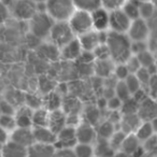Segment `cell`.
<instances>
[{"mask_svg": "<svg viewBox=\"0 0 157 157\" xmlns=\"http://www.w3.org/2000/svg\"><path fill=\"white\" fill-rule=\"evenodd\" d=\"M110 58L114 63H124L131 56V40L126 33L110 31L105 42Z\"/></svg>", "mask_w": 157, "mask_h": 157, "instance_id": "6da1fadb", "label": "cell"}, {"mask_svg": "<svg viewBox=\"0 0 157 157\" xmlns=\"http://www.w3.org/2000/svg\"><path fill=\"white\" fill-rule=\"evenodd\" d=\"M27 23L30 35L39 40H43L48 38L55 21L46 12H37Z\"/></svg>", "mask_w": 157, "mask_h": 157, "instance_id": "7a4b0ae2", "label": "cell"}, {"mask_svg": "<svg viewBox=\"0 0 157 157\" xmlns=\"http://www.w3.org/2000/svg\"><path fill=\"white\" fill-rule=\"evenodd\" d=\"M75 11L72 0H46L45 12L55 22H67Z\"/></svg>", "mask_w": 157, "mask_h": 157, "instance_id": "3957f363", "label": "cell"}, {"mask_svg": "<svg viewBox=\"0 0 157 157\" xmlns=\"http://www.w3.org/2000/svg\"><path fill=\"white\" fill-rule=\"evenodd\" d=\"M70 28L72 29L75 37L83 35L87 31L93 29L92 16L90 12L83 11V10L75 9V11L72 13L70 18L67 21Z\"/></svg>", "mask_w": 157, "mask_h": 157, "instance_id": "277c9868", "label": "cell"}, {"mask_svg": "<svg viewBox=\"0 0 157 157\" xmlns=\"http://www.w3.org/2000/svg\"><path fill=\"white\" fill-rule=\"evenodd\" d=\"M74 38L75 35L70 28L68 22H55L48 35L51 43L56 45L58 48H63L65 44H67Z\"/></svg>", "mask_w": 157, "mask_h": 157, "instance_id": "5b68a950", "label": "cell"}, {"mask_svg": "<svg viewBox=\"0 0 157 157\" xmlns=\"http://www.w3.org/2000/svg\"><path fill=\"white\" fill-rule=\"evenodd\" d=\"M37 12V5L30 0H14L10 6L11 16L20 22H28Z\"/></svg>", "mask_w": 157, "mask_h": 157, "instance_id": "8992f818", "label": "cell"}, {"mask_svg": "<svg viewBox=\"0 0 157 157\" xmlns=\"http://www.w3.org/2000/svg\"><path fill=\"white\" fill-rule=\"evenodd\" d=\"M130 18L124 13L122 9H116L110 11L109 30L113 33H126L130 26Z\"/></svg>", "mask_w": 157, "mask_h": 157, "instance_id": "52a82bcc", "label": "cell"}, {"mask_svg": "<svg viewBox=\"0 0 157 157\" xmlns=\"http://www.w3.org/2000/svg\"><path fill=\"white\" fill-rule=\"evenodd\" d=\"M78 143L75 127L65 126L61 130L56 133L54 146L56 150L60 148H73Z\"/></svg>", "mask_w": 157, "mask_h": 157, "instance_id": "ba28073f", "label": "cell"}, {"mask_svg": "<svg viewBox=\"0 0 157 157\" xmlns=\"http://www.w3.org/2000/svg\"><path fill=\"white\" fill-rule=\"evenodd\" d=\"M126 35L131 41H146L150 36V27L147 22L141 17L131 21Z\"/></svg>", "mask_w": 157, "mask_h": 157, "instance_id": "9c48e42d", "label": "cell"}, {"mask_svg": "<svg viewBox=\"0 0 157 157\" xmlns=\"http://www.w3.org/2000/svg\"><path fill=\"white\" fill-rule=\"evenodd\" d=\"M78 143L94 144L97 140L96 127L88 123L81 122L75 127Z\"/></svg>", "mask_w": 157, "mask_h": 157, "instance_id": "30bf717a", "label": "cell"}, {"mask_svg": "<svg viewBox=\"0 0 157 157\" xmlns=\"http://www.w3.org/2000/svg\"><path fill=\"white\" fill-rule=\"evenodd\" d=\"M137 114L142 122H150L157 116V101L153 97H147L139 103Z\"/></svg>", "mask_w": 157, "mask_h": 157, "instance_id": "8fae6325", "label": "cell"}, {"mask_svg": "<svg viewBox=\"0 0 157 157\" xmlns=\"http://www.w3.org/2000/svg\"><path fill=\"white\" fill-rule=\"evenodd\" d=\"M93 23V29L97 31L109 30V18L110 11H108L105 8L98 7L90 12Z\"/></svg>", "mask_w": 157, "mask_h": 157, "instance_id": "7c38bea8", "label": "cell"}, {"mask_svg": "<svg viewBox=\"0 0 157 157\" xmlns=\"http://www.w3.org/2000/svg\"><path fill=\"white\" fill-rule=\"evenodd\" d=\"M82 52L83 50L81 48V44L75 37L67 44H65L63 48H59V57L66 61H76Z\"/></svg>", "mask_w": 157, "mask_h": 157, "instance_id": "4fadbf2b", "label": "cell"}, {"mask_svg": "<svg viewBox=\"0 0 157 157\" xmlns=\"http://www.w3.org/2000/svg\"><path fill=\"white\" fill-rule=\"evenodd\" d=\"M2 157H27L28 156V147L18 144L12 140H8L0 147Z\"/></svg>", "mask_w": 157, "mask_h": 157, "instance_id": "5bb4252c", "label": "cell"}, {"mask_svg": "<svg viewBox=\"0 0 157 157\" xmlns=\"http://www.w3.org/2000/svg\"><path fill=\"white\" fill-rule=\"evenodd\" d=\"M33 110L27 107L26 105H22L16 108L15 114H14L16 127L33 128Z\"/></svg>", "mask_w": 157, "mask_h": 157, "instance_id": "9a60e30c", "label": "cell"}, {"mask_svg": "<svg viewBox=\"0 0 157 157\" xmlns=\"http://www.w3.org/2000/svg\"><path fill=\"white\" fill-rule=\"evenodd\" d=\"M10 140L16 142L18 144H22V145L26 146V147H29L35 142L33 128L16 127L13 131L10 132Z\"/></svg>", "mask_w": 157, "mask_h": 157, "instance_id": "2e32d148", "label": "cell"}, {"mask_svg": "<svg viewBox=\"0 0 157 157\" xmlns=\"http://www.w3.org/2000/svg\"><path fill=\"white\" fill-rule=\"evenodd\" d=\"M142 123L141 118L139 117L137 113L131 114H122V120L118 125V129L124 131L126 135L135 133L139 125Z\"/></svg>", "mask_w": 157, "mask_h": 157, "instance_id": "e0dca14e", "label": "cell"}, {"mask_svg": "<svg viewBox=\"0 0 157 157\" xmlns=\"http://www.w3.org/2000/svg\"><path fill=\"white\" fill-rule=\"evenodd\" d=\"M67 114L63 112V109H57L54 111H50L48 114V127L51 128L55 133L67 126Z\"/></svg>", "mask_w": 157, "mask_h": 157, "instance_id": "ac0fdd59", "label": "cell"}, {"mask_svg": "<svg viewBox=\"0 0 157 157\" xmlns=\"http://www.w3.org/2000/svg\"><path fill=\"white\" fill-rule=\"evenodd\" d=\"M33 133L35 142L43 144H52L54 145L56 140V133L48 128V126L43 127H33Z\"/></svg>", "mask_w": 157, "mask_h": 157, "instance_id": "d6986e66", "label": "cell"}, {"mask_svg": "<svg viewBox=\"0 0 157 157\" xmlns=\"http://www.w3.org/2000/svg\"><path fill=\"white\" fill-rule=\"evenodd\" d=\"M56 148L52 144H43L33 142L28 147L27 157H54Z\"/></svg>", "mask_w": 157, "mask_h": 157, "instance_id": "ffe728a7", "label": "cell"}, {"mask_svg": "<svg viewBox=\"0 0 157 157\" xmlns=\"http://www.w3.org/2000/svg\"><path fill=\"white\" fill-rule=\"evenodd\" d=\"M81 44V48L83 51H87V52H93L97 46L100 44L99 42V37H98V31L97 30H92L87 31V33H83V35L76 37Z\"/></svg>", "mask_w": 157, "mask_h": 157, "instance_id": "44dd1931", "label": "cell"}, {"mask_svg": "<svg viewBox=\"0 0 157 157\" xmlns=\"http://www.w3.org/2000/svg\"><path fill=\"white\" fill-rule=\"evenodd\" d=\"M115 63L111 59H105V60H95L93 65V71L97 76L102 78H108L113 75V70Z\"/></svg>", "mask_w": 157, "mask_h": 157, "instance_id": "7402d4cb", "label": "cell"}, {"mask_svg": "<svg viewBox=\"0 0 157 157\" xmlns=\"http://www.w3.org/2000/svg\"><path fill=\"white\" fill-rule=\"evenodd\" d=\"M61 105H63V98L56 90H51L46 93L45 96L42 98V107L45 108L48 111L61 109Z\"/></svg>", "mask_w": 157, "mask_h": 157, "instance_id": "603a6c76", "label": "cell"}, {"mask_svg": "<svg viewBox=\"0 0 157 157\" xmlns=\"http://www.w3.org/2000/svg\"><path fill=\"white\" fill-rule=\"evenodd\" d=\"M141 145H142V143L140 142V140L136 137L135 133H129V135H126V137H125V139H124V142H123L120 150L123 151L124 153H126V154H128L129 156L131 157L138 150H139Z\"/></svg>", "mask_w": 157, "mask_h": 157, "instance_id": "cb8c5ba5", "label": "cell"}, {"mask_svg": "<svg viewBox=\"0 0 157 157\" xmlns=\"http://www.w3.org/2000/svg\"><path fill=\"white\" fill-rule=\"evenodd\" d=\"M94 153L96 157H113L115 150L110 145L108 140L97 138L96 145L94 147Z\"/></svg>", "mask_w": 157, "mask_h": 157, "instance_id": "d4e9b609", "label": "cell"}, {"mask_svg": "<svg viewBox=\"0 0 157 157\" xmlns=\"http://www.w3.org/2000/svg\"><path fill=\"white\" fill-rule=\"evenodd\" d=\"M95 127H96L97 138H99V139H105V140H109L110 137H111L114 131L116 130L115 125L112 124V123L109 122L108 120L103 121V122H99Z\"/></svg>", "mask_w": 157, "mask_h": 157, "instance_id": "484cf974", "label": "cell"}, {"mask_svg": "<svg viewBox=\"0 0 157 157\" xmlns=\"http://www.w3.org/2000/svg\"><path fill=\"white\" fill-rule=\"evenodd\" d=\"M100 111L101 110L98 107H95V105L87 107L83 111V115H81L82 122L88 123V124L96 126L100 122Z\"/></svg>", "mask_w": 157, "mask_h": 157, "instance_id": "4316f807", "label": "cell"}, {"mask_svg": "<svg viewBox=\"0 0 157 157\" xmlns=\"http://www.w3.org/2000/svg\"><path fill=\"white\" fill-rule=\"evenodd\" d=\"M61 109L66 114H80L82 112V105L74 97H67L63 98Z\"/></svg>", "mask_w": 157, "mask_h": 157, "instance_id": "83f0119b", "label": "cell"}, {"mask_svg": "<svg viewBox=\"0 0 157 157\" xmlns=\"http://www.w3.org/2000/svg\"><path fill=\"white\" fill-rule=\"evenodd\" d=\"M50 111L43 107H40L33 111V127H43L48 124Z\"/></svg>", "mask_w": 157, "mask_h": 157, "instance_id": "f1b7e54d", "label": "cell"}, {"mask_svg": "<svg viewBox=\"0 0 157 157\" xmlns=\"http://www.w3.org/2000/svg\"><path fill=\"white\" fill-rule=\"evenodd\" d=\"M135 135L138 139L140 140L141 143H143L144 141H146L147 139H150L152 136L155 135L153 127L151 125V122H142L139 125V127L137 128V130L135 131Z\"/></svg>", "mask_w": 157, "mask_h": 157, "instance_id": "f546056e", "label": "cell"}, {"mask_svg": "<svg viewBox=\"0 0 157 157\" xmlns=\"http://www.w3.org/2000/svg\"><path fill=\"white\" fill-rule=\"evenodd\" d=\"M121 9L124 11V13L130 18V21L137 20L140 17V12H139V3L132 1V0H127L126 2L123 5Z\"/></svg>", "mask_w": 157, "mask_h": 157, "instance_id": "4dcf8cb0", "label": "cell"}, {"mask_svg": "<svg viewBox=\"0 0 157 157\" xmlns=\"http://www.w3.org/2000/svg\"><path fill=\"white\" fill-rule=\"evenodd\" d=\"M39 53L41 56L48 59H56L57 57H59V48L51 42L48 44L40 45Z\"/></svg>", "mask_w": 157, "mask_h": 157, "instance_id": "1f68e13d", "label": "cell"}, {"mask_svg": "<svg viewBox=\"0 0 157 157\" xmlns=\"http://www.w3.org/2000/svg\"><path fill=\"white\" fill-rule=\"evenodd\" d=\"M75 9L92 12L96 8L100 7V0H72Z\"/></svg>", "mask_w": 157, "mask_h": 157, "instance_id": "d6a6232c", "label": "cell"}, {"mask_svg": "<svg viewBox=\"0 0 157 157\" xmlns=\"http://www.w3.org/2000/svg\"><path fill=\"white\" fill-rule=\"evenodd\" d=\"M73 152L76 157H94V146L93 144L76 143L73 147Z\"/></svg>", "mask_w": 157, "mask_h": 157, "instance_id": "836d02e7", "label": "cell"}, {"mask_svg": "<svg viewBox=\"0 0 157 157\" xmlns=\"http://www.w3.org/2000/svg\"><path fill=\"white\" fill-rule=\"evenodd\" d=\"M139 12H140V17L147 21L148 18H151L154 15L155 7L151 1L145 0L143 2L139 3Z\"/></svg>", "mask_w": 157, "mask_h": 157, "instance_id": "e575fe53", "label": "cell"}, {"mask_svg": "<svg viewBox=\"0 0 157 157\" xmlns=\"http://www.w3.org/2000/svg\"><path fill=\"white\" fill-rule=\"evenodd\" d=\"M138 108H139V102L131 96V97H129L128 99L123 101L122 108H121V113L122 114L137 113Z\"/></svg>", "mask_w": 157, "mask_h": 157, "instance_id": "d590c367", "label": "cell"}, {"mask_svg": "<svg viewBox=\"0 0 157 157\" xmlns=\"http://www.w3.org/2000/svg\"><path fill=\"white\" fill-rule=\"evenodd\" d=\"M114 95L116 97H118L122 101L131 97L130 92H129L128 87H127L124 81H117L115 83V85H114Z\"/></svg>", "mask_w": 157, "mask_h": 157, "instance_id": "8d00e7d4", "label": "cell"}, {"mask_svg": "<svg viewBox=\"0 0 157 157\" xmlns=\"http://www.w3.org/2000/svg\"><path fill=\"white\" fill-rule=\"evenodd\" d=\"M125 137H126V133H125L124 131H122L121 129H116L108 141H109L110 145H111L114 150L118 151L121 148V146H122L123 142H124Z\"/></svg>", "mask_w": 157, "mask_h": 157, "instance_id": "74e56055", "label": "cell"}, {"mask_svg": "<svg viewBox=\"0 0 157 157\" xmlns=\"http://www.w3.org/2000/svg\"><path fill=\"white\" fill-rule=\"evenodd\" d=\"M0 127L7 130L8 132H11L16 128V122L14 115H5L0 114Z\"/></svg>", "mask_w": 157, "mask_h": 157, "instance_id": "f35d334b", "label": "cell"}, {"mask_svg": "<svg viewBox=\"0 0 157 157\" xmlns=\"http://www.w3.org/2000/svg\"><path fill=\"white\" fill-rule=\"evenodd\" d=\"M136 56H137L138 59H139L140 65H141L142 68H145V69H147L148 67H151V66L155 63L154 54H153L152 52H150L148 50L145 51V52L140 53V54L136 55Z\"/></svg>", "mask_w": 157, "mask_h": 157, "instance_id": "ab89813d", "label": "cell"}, {"mask_svg": "<svg viewBox=\"0 0 157 157\" xmlns=\"http://www.w3.org/2000/svg\"><path fill=\"white\" fill-rule=\"evenodd\" d=\"M129 74L131 73L129 72L128 68L126 67L125 63H115L113 70V76L117 81H125Z\"/></svg>", "mask_w": 157, "mask_h": 157, "instance_id": "60d3db41", "label": "cell"}, {"mask_svg": "<svg viewBox=\"0 0 157 157\" xmlns=\"http://www.w3.org/2000/svg\"><path fill=\"white\" fill-rule=\"evenodd\" d=\"M24 105L31 108L33 110L42 107V98L37 96L36 94H27L24 97Z\"/></svg>", "mask_w": 157, "mask_h": 157, "instance_id": "b9f144b4", "label": "cell"}, {"mask_svg": "<svg viewBox=\"0 0 157 157\" xmlns=\"http://www.w3.org/2000/svg\"><path fill=\"white\" fill-rule=\"evenodd\" d=\"M124 82H125V84L127 85V87H128V90H129V92H130L131 96H132V95L135 94L137 90H139L140 88L142 87L136 74H129Z\"/></svg>", "mask_w": 157, "mask_h": 157, "instance_id": "7bdbcfd3", "label": "cell"}, {"mask_svg": "<svg viewBox=\"0 0 157 157\" xmlns=\"http://www.w3.org/2000/svg\"><path fill=\"white\" fill-rule=\"evenodd\" d=\"M93 54H94L95 60L111 59L110 58V53H109V50H108L107 44H99V45L93 51Z\"/></svg>", "mask_w": 157, "mask_h": 157, "instance_id": "ee69618b", "label": "cell"}, {"mask_svg": "<svg viewBox=\"0 0 157 157\" xmlns=\"http://www.w3.org/2000/svg\"><path fill=\"white\" fill-rule=\"evenodd\" d=\"M126 1L127 0H100V5L108 11H112V10L121 9Z\"/></svg>", "mask_w": 157, "mask_h": 157, "instance_id": "f6af8a7d", "label": "cell"}, {"mask_svg": "<svg viewBox=\"0 0 157 157\" xmlns=\"http://www.w3.org/2000/svg\"><path fill=\"white\" fill-rule=\"evenodd\" d=\"M123 101L121 100L118 97H116L115 95L110 98L107 99V103H105V109L108 111H121V108H122Z\"/></svg>", "mask_w": 157, "mask_h": 157, "instance_id": "bcb514c9", "label": "cell"}, {"mask_svg": "<svg viewBox=\"0 0 157 157\" xmlns=\"http://www.w3.org/2000/svg\"><path fill=\"white\" fill-rule=\"evenodd\" d=\"M135 74L137 75L138 80H139L142 87H144V88L147 87V84H148V82H150L151 76H152L150 74V72L147 71V69H145V68H140Z\"/></svg>", "mask_w": 157, "mask_h": 157, "instance_id": "7dc6e473", "label": "cell"}, {"mask_svg": "<svg viewBox=\"0 0 157 157\" xmlns=\"http://www.w3.org/2000/svg\"><path fill=\"white\" fill-rule=\"evenodd\" d=\"M124 63L126 65V67L128 68L129 72H130L131 74H135L140 68H142L141 65H140L139 59H138V57L136 56V55H131Z\"/></svg>", "mask_w": 157, "mask_h": 157, "instance_id": "c3c4849f", "label": "cell"}, {"mask_svg": "<svg viewBox=\"0 0 157 157\" xmlns=\"http://www.w3.org/2000/svg\"><path fill=\"white\" fill-rule=\"evenodd\" d=\"M16 107L12 105L10 101L1 100L0 101V114H5V115H14L15 114Z\"/></svg>", "mask_w": 157, "mask_h": 157, "instance_id": "681fc988", "label": "cell"}, {"mask_svg": "<svg viewBox=\"0 0 157 157\" xmlns=\"http://www.w3.org/2000/svg\"><path fill=\"white\" fill-rule=\"evenodd\" d=\"M148 50L146 41H131V54L138 55Z\"/></svg>", "mask_w": 157, "mask_h": 157, "instance_id": "f907efd6", "label": "cell"}, {"mask_svg": "<svg viewBox=\"0 0 157 157\" xmlns=\"http://www.w3.org/2000/svg\"><path fill=\"white\" fill-rule=\"evenodd\" d=\"M10 16H11L10 8L0 0V26L6 24L10 18Z\"/></svg>", "mask_w": 157, "mask_h": 157, "instance_id": "816d5d0a", "label": "cell"}, {"mask_svg": "<svg viewBox=\"0 0 157 157\" xmlns=\"http://www.w3.org/2000/svg\"><path fill=\"white\" fill-rule=\"evenodd\" d=\"M146 90H147L148 95L151 97H153V98H155L157 96V74H154V75L151 76Z\"/></svg>", "mask_w": 157, "mask_h": 157, "instance_id": "f5cc1de1", "label": "cell"}, {"mask_svg": "<svg viewBox=\"0 0 157 157\" xmlns=\"http://www.w3.org/2000/svg\"><path fill=\"white\" fill-rule=\"evenodd\" d=\"M54 157H76L73 152V148H60L56 150Z\"/></svg>", "mask_w": 157, "mask_h": 157, "instance_id": "db71d44e", "label": "cell"}, {"mask_svg": "<svg viewBox=\"0 0 157 157\" xmlns=\"http://www.w3.org/2000/svg\"><path fill=\"white\" fill-rule=\"evenodd\" d=\"M9 139H10V132H8L7 130H5L3 128L0 127V147H1V145L5 144Z\"/></svg>", "mask_w": 157, "mask_h": 157, "instance_id": "11a10c76", "label": "cell"}, {"mask_svg": "<svg viewBox=\"0 0 157 157\" xmlns=\"http://www.w3.org/2000/svg\"><path fill=\"white\" fill-rule=\"evenodd\" d=\"M113 157H130V156H129L128 154H126V153H124L123 151L118 150V151H115Z\"/></svg>", "mask_w": 157, "mask_h": 157, "instance_id": "9f6ffc18", "label": "cell"}, {"mask_svg": "<svg viewBox=\"0 0 157 157\" xmlns=\"http://www.w3.org/2000/svg\"><path fill=\"white\" fill-rule=\"evenodd\" d=\"M150 122H151V125H152V127H153V130H154V132L157 133V116L153 118L152 121H150Z\"/></svg>", "mask_w": 157, "mask_h": 157, "instance_id": "6f0895ef", "label": "cell"}, {"mask_svg": "<svg viewBox=\"0 0 157 157\" xmlns=\"http://www.w3.org/2000/svg\"><path fill=\"white\" fill-rule=\"evenodd\" d=\"M30 1H33V2H35L36 5H39V3H43V2H45L46 0H30Z\"/></svg>", "mask_w": 157, "mask_h": 157, "instance_id": "680465c9", "label": "cell"}, {"mask_svg": "<svg viewBox=\"0 0 157 157\" xmlns=\"http://www.w3.org/2000/svg\"><path fill=\"white\" fill-rule=\"evenodd\" d=\"M132 1H136V2L140 3V2H143V1H145V0H132Z\"/></svg>", "mask_w": 157, "mask_h": 157, "instance_id": "91938a15", "label": "cell"}, {"mask_svg": "<svg viewBox=\"0 0 157 157\" xmlns=\"http://www.w3.org/2000/svg\"><path fill=\"white\" fill-rule=\"evenodd\" d=\"M154 56H155V63L157 65V54H156V55H154Z\"/></svg>", "mask_w": 157, "mask_h": 157, "instance_id": "94428289", "label": "cell"}, {"mask_svg": "<svg viewBox=\"0 0 157 157\" xmlns=\"http://www.w3.org/2000/svg\"><path fill=\"white\" fill-rule=\"evenodd\" d=\"M0 157H2V155H1V151H0Z\"/></svg>", "mask_w": 157, "mask_h": 157, "instance_id": "6125c7cd", "label": "cell"}, {"mask_svg": "<svg viewBox=\"0 0 157 157\" xmlns=\"http://www.w3.org/2000/svg\"><path fill=\"white\" fill-rule=\"evenodd\" d=\"M155 99H156V101H157V96H156V97H155Z\"/></svg>", "mask_w": 157, "mask_h": 157, "instance_id": "be15d7a7", "label": "cell"}, {"mask_svg": "<svg viewBox=\"0 0 157 157\" xmlns=\"http://www.w3.org/2000/svg\"><path fill=\"white\" fill-rule=\"evenodd\" d=\"M94 157H96V156H94Z\"/></svg>", "mask_w": 157, "mask_h": 157, "instance_id": "e7e4bbea", "label": "cell"}]
</instances>
